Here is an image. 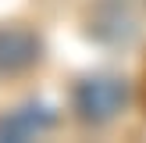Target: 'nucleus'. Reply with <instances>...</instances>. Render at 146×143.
Returning <instances> with one entry per match:
<instances>
[{
    "instance_id": "3",
    "label": "nucleus",
    "mask_w": 146,
    "mask_h": 143,
    "mask_svg": "<svg viewBox=\"0 0 146 143\" xmlns=\"http://www.w3.org/2000/svg\"><path fill=\"white\" fill-rule=\"evenodd\" d=\"M50 125H54V114L43 104H29V107L11 111L0 122V140H32V136H39Z\"/></svg>"
},
{
    "instance_id": "1",
    "label": "nucleus",
    "mask_w": 146,
    "mask_h": 143,
    "mask_svg": "<svg viewBox=\"0 0 146 143\" xmlns=\"http://www.w3.org/2000/svg\"><path fill=\"white\" fill-rule=\"evenodd\" d=\"M128 104V86L114 75H89L75 86V114L86 125H107Z\"/></svg>"
},
{
    "instance_id": "2",
    "label": "nucleus",
    "mask_w": 146,
    "mask_h": 143,
    "mask_svg": "<svg viewBox=\"0 0 146 143\" xmlns=\"http://www.w3.org/2000/svg\"><path fill=\"white\" fill-rule=\"evenodd\" d=\"M39 57V39L25 29H0V75L25 72Z\"/></svg>"
}]
</instances>
